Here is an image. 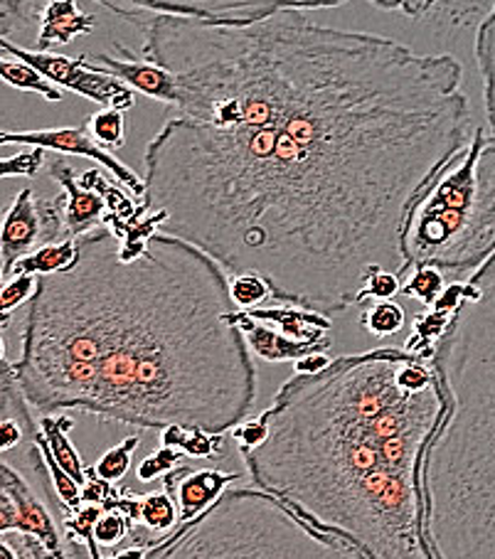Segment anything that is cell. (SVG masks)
Here are the masks:
<instances>
[{
    "label": "cell",
    "mask_w": 495,
    "mask_h": 559,
    "mask_svg": "<svg viewBox=\"0 0 495 559\" xmlns=\"http://www.w3.org/2000/svg\"><path fill=\"white\" fill-rule=\"evenodd\" d=\"M96 3L178 80V114L143 153L141 210L163 212V235L328 318L363 306L377 272L410 276V210L473 136L453 55L304 11L202 21Z\"/></svg>",
    "instance_id": "1"
},
{
    "label": "cell",
    "mask_w": 495,
    "mask_h": 559,
    "mask_svg": "<svg viewBox=\"0 0 495 559\" xmlns=\"http://www.w3.org/2000/svg\"><path fill=\"white\" fill-rule=\"evenodd\" d=\"M76 242L70 272L37 276L11 362L25 402L139 429L229 433L249 419L257 365L215 259L163 233L129 262L109 227Z\"/></svg>",
    "instance_id": "2"
},
{
    "label": "cell",
    "mask_w": 495,
    "mask_h": 559,
    "mask_svg": "<svg viewBox=\"0 0 495 559\" xmlns=\"http://www.w3.org/2000/svg\"><path fill=\"white\" fill-rule=\"evenodd\" d=\"M432 360L400 348L291 374L261 412L267 439L241 454L255 486L365 559H434L424 456L444 421Z\"/></svg>",
    "instance_id": "3"
},
{
    "label": "cell",
    "mask_w": 495,
    "mask_h": 559,
    "mask_svg": "<svg viewBox=\"0 0 495 559\" xmlns=\"http://www.w3.org/2000/svg\"><path fill=\"white\" fill-rule=\"evenodd\" d=\"M446 407L424 456L434 559H495V252L436 343Z\"/></svg>",
    "instance_id": "4"
},
{
    "label": "cell",
    "mask_w": 495,
    "mask_h": 559,
    "mask_svg": "<svg viewBox=\"0 0 495 559\" xmlns=\"http://www.w3.org/2000/svg\"><path fill=\"white\" fill-rule=\"evenodd\" d=\"M402 247L410 272L444 274L481 269L495 252V141L485 129L434 178L406 217Z\"/></svg>",
    "instance_id": "5"
},
{
    "label": "cell",
    "mask_w": 495,
    "mask_h": 559,
    "mask_svg": "<svg viewBox=\"0 0 495 559\" xmlns=\"http://www.w3.org/2000/svg\"><path fill=\"white\" fill-rule=\"evenodd\" d=\"M149 559H365L261 488H229Z\"/></svg>",
    "instance_id": "6"
},
{
    "label": "cell",
    "mask_w": 495,
    "mask_h": 559,
    "mask_svg": "<svg viewBox=\"0 0 495 559\" xmlns=\"http://www.w3.org/2000/svg\"><path fill=\"white\" fill-rule=\"evenodd\" d=\"M67 239L64 195L45 200L33 188L17 192L0 222V269L5 276L23 257Z\"/></svg>",
    "instance_id": "7"
},
{
    "label": "cell",
    "mask_w": 495,
    "mask_h": 559,
    "mask_svg": "<svg viewBox=\"0 0 495 559\" xmlns=\"http://www.w3.org/2000/svg\"><path fill=\"white\" fill-rule=\"evenodd\" d=\"M0 50L11 57H17V60H23L25 64H31L33 70L40 72L45 80L52 82L55 86H64V90L104 106V109L129 111L135 104V92L131 86H126L111 74L94 70L86 55L74 57L72 60V57L57 52L23 50V47L13 45V40H8L5 35H0Z\"/></svg>",
    "instance_id": "8"
},
{
    "label": "cell",
    "mask_w": 495,
    "mask_h": 559,
    "mask_svg": "<svg viewBox=\"0 0 495 559\" xmlns=\"http://www.w3.org/2000/svg\"><path fill=\"white\" fill-rule=\"evenodd\" d=\"M5 143H23V146L57 151L62 153V156L90 158L94 163H99L102 168L109 170L116 178V182L129 190L133 198L143 200V192H145L143 178L135 170H131V166H126V163L116 158L111 151L102 148L99 143L92 139L86 119L80 123V127H72V129H45V131H17V133L0 131V146H5Z\"/></svg>",
    "instance_id": "9"
},
{
    "label": "cell",
    "mask_w": 495,
    "mask_h": 559,
    "mask_svg": "<svg viewBox=\"0 0 495 559\" xmlns=\"http://www.w3.org/2000/svg\"><path fill=\"white\" fill-rule=\"evenodd\" d=\"M123 5L139 8L149 13H173L217 21V17H259L279 11H320V8H338L347 0H121Z\"/></svg>",
    "instance_id": "10"
},
{
    "label": "cell",
    "mask_w": 495,
    "mask_h": 559,
    "mask_svg": "<svg viewBox=\"0 0 495 559\" xmlns=\"http://www.w3.org/2000/svg\"><path fill=\"white\" fill-rule=\"evenodd\" d=\"M114 50L119 52V57L106 55V52L92 55L90 62L94 70L111 74L126 86H131L133 92H141L145 96H151V99L168 104L176 109L178 96H180L176 74L163 70V67L153 62H145L141 57H135L123 43H114Z\"/></svg>",
    "instance_id": "11"
},
{
    "label": "cell",
    "mask_w": 495,
    "mask_h": 559,
    "mask_svg": "<svg viewBox=\"0 0 495 559\" xmlns=\"http://www.w3.org/2000/svg\"><path fill=\"white\" fill-rule=\"evenodd\" d=\"M45 168L57 186L62 188L67 239H80L106 227V215H109V210H106L104 198L96 190L82 186L74 166H70L64 158H55L50 166Z\"/></svg>",
    "instance_id": "12"
},
{
    "label": "cell",
    "mask_w": 495,
    "mask_h": 559,
    "mask_svg": "<svg viewBox=\"0 0 495 559\" xmlns=\"http://www.w3.org/2000/svg\"><path fill=\"white\" fill-rule=\"evenodd\" d=\"M232 480H239V474H227L217 468H186L178 466L173 474L165 476V490L173 496L180 513V523L186 525L215 506L225 493Z\"/></svg>",
    "instance_id": "13"
},
{
    "label": "cell",
    "mask_w": 495,
    "mask_h": 559,
    "mask_svg": "<svg viewBox=\"0 0 495 559\" xmlns=\"http://www.w3.org/2000/svg\"><path fill=\"white\" fill-rule=\"evenodd\" d=\"M249 318H255V321L267 323L271 328H276L279 333H284L286 338L296 341V343H306V345H314L316 350L320 353H328L330 350V323L328 316H320L316 311H308V308H300V306H271V308H251L247 311Z\"/></svg>",
    "instance_id": "14"
},
{
    "label": "cell",
    "mask_w": 495,
    "mask_h": 559,
    "mask_svg": "<svg viewBox=\"0 0 495 559\" xmlns=\"http://www.w3.org/2000/svg\"><path fill=\"white\" fill-rule=\"evenodd\" d=\"M232 323H235L241 331V335H245L251 355H257V358L264 362H286V360L296 362L310 353H320L314 348V345L291 341L284 333H279L276 328L255 321V318L247 316V311L232 313Z\"/></svg>",
    "instance_id": "15"
},
{
    "label": "cell",
    "mask_w": 495,
    "mask_h": 559,
    "mask_svg": "<svg viewBox=\"0 0 495 559\" xmlns=\"http://www.w3.org/2000/svg\"><path fill=\"white\" fill-rule=\"evenodd\" d=\"M96 17L80 11L76 0H50L40 13L37 50L47 52L52 45H70L74 37L92 35Z\"/></svg>",
    "instance_id": "16"
},
{
    "label": "cell",
    "mask_w": 495,
    "mask_h": 559,
    "mask_svg": "<svg viewBox=\"0 0 495 559\" xmlns=\"http://www.w3.org/2000/svg\"><path fill=\"white\" fill-rule=\"evenodd\" d=\"M37 427H40V441L45 443V449L50 451L55 464L72 480H76V484L86 486L90 474H86L80 451H76L74 443L70 441V429L74 427V421L70 417H50V414H45V417L37 421Z\"/></svg>",
    "instance_id": "17"
},
{
    "label": "cell",
    "mask_w": 495,
    "mask_h": 559,
    "mask_svg": "<svg viewBox=\"0 0 495 559\" xmlns=\"http://www.w3.org/2000/svg\"><path fill=\"white\" fill-rule=\"evenodd\" d=\"M370 3L382 8V11L414 17V21L436 15L444 23H456L481 13L483 8L493 5L495 0H370Z\"/></svg>",
    "instance_id": "18"
},
{
    "label": "cell",
    "mask_w": 495,
    "mask_h": 559,
    "mask_svg": "<svg viewBox=\"0 0 495 559\" xmlns=\"http://www.w3.org/2000/svg\"><path fill=\"white\" fill-rule=\"evenodd\" d=\"M64 535H40L31 530L0 533V559H64Z\"/></svg>",
    "instance_id": "19"
},
{
    "label": "cell",
    "mask_w": 495,
    "mask_h": 559,
    "mask_svg": "<svg viewBox=\"0 0 495 559\" xmlns=\"http://www.w3.org/2000/svg\"><path fill=\"white\" fill-rule=\"evenodd\" d=\"M475 62H479L483 82L485 119H488L491 139L495 141V3L475 31Z\"/></svg>",
    "instance_id": "20"
},
{
    "label": "cell",
    "mask_w": 495,
    "mask_h": 559,
    "mask_svg": "<svg viewBox=\"0 0 495 559\" xmlns=\"http://www.w3.org/2000/svg\"><path fill=\"white\" fill-rule=\"evenodd\" d=\"M80 259V242L76 239H62V242L47 245L37 252L23 257L21 262L13 266V276H52L70 272Z\"/></svg>",
    "instance_id": "21"
},
{
    "label": "cell",
    "mask_w": 495,
    "mask_h": 559,
    "mask_svg": "<svg viewBox=\"0 0 495 559\" xmlns=\"http://www.w3.org/2000/svg\"><path fill=\"white\" fill-rule=\"evenodd\" d=\"M225 433H210L198 427H180V424H173V427L161 429V447L178 449L182 456L188 459H220L225 454Z\"/></svg>",
    "instance_id": "22"
},
{
    "label": "cell",
    "mask_w": 495,
    "mask_h": 559,
    "mask_svg": "<svg viewBox=\"0 0 495 559\" xmlns=\"http://www.w3.org/2000/svg\"><path fill=\"white\" fill-rule=\"evenodd\" d=\"M0 80H3L8 86H13V90H23V92H37L40 96H45L47 102H62V90L60 86H55L52 82H47L45 76L33 70L31 64H25L23 60H3L0 57Z\"/></svg>",
    "instance_id": "23"
},
{
    "label": "cell",
    "mask_w": 495,
    "mask_h": 559,
    "mask_svg": "<svg viewBox=\"0 0 495 559\" xmlns=\"http://www.w3.org/2000/svg\"><path fill=\"white\" fill-rule=\"evenodd\" d=\"M141 447V437L139 433H131V437H126L123 441L116 443V447H111L106 454L96 461V464L90 471L92 476H96L99 480H106V484L111 486H119L121 480L129 476L131 471V459L135 454V449Z\"/></svg>",
    "instance_id": "24"
},
{
    "label": "cell",
    "mask_w": 495,
    "mask_h": 559,
    "mask_svg": "<svg viewBox=\"0 0 495 559\" xmlns=\"http://www.w3.org/2000/svg\"><path fill=\"white\" fill-rule=\"evenodd\" d=\"M446 274L436 266H416L404 278L402 284V296L412 298V301H420L426 308L439 301V296L446 292Z\"/></svg>",
    "instance_id": "25"
},
{
    "label": "cell",
    "mask_w": 495,
    "mask_h": 559,
    "mask_svg": "<svg viewBox=\"0 0 495 559\" xmlns=\"http://www.w3.org/2000/svg\"><path fill=\"white\" fill-rule=\"evenodd\" d=\"M361 323L375 338H390L404 328L406 313L400 304H394V298L392 301H375L363 311Z\"/></svg>",
    "instance_id": "26"
},
{
    "label": "cell",
    "mask_w": 495,
    "mask_h": 559,
    "mask_svg": "<svg viewBox=\"0 0 495 559\" xmlns=\"http://www.w3.org/2000/svg\"><path fill=\"white\" fill-rule=\"evenodd\" d=\"M86 123H90L92 139L99 143L102 148H106V151L123 148V143H126L123 111L99 109V111H94L92 117H86Z\"/></svg>",
    "instance_id": "27"
},
{
    "label": "cell",
    "mask_w": 495,
    "mask_h": 559,
    "mask_svg": "<svg viewBox=\"0 0 495 559\" xmlns=\"http://www.w3.org/2000/svg\"><path fill=\"white\" fill-rule=\"evenodd\" d=\"M229 296L239 311H251L271 298V288L264 278L257 274H235L229 276Z\"/></svg>",
    "instance_id": "28"
},
{
    "label": "cell",
    "mask_w": 495,
    "mask_h": 559,
    "mask_svg": "<svg viewBox=\"0 0 495 559\" xmlns=\"http://www.w3.org/2000/svg\"><path fill=\"white\" fill-rule=\"evenodd\" d=\"M37 288V276H13L11 282L0 286V328L11 325L13 311H17L25 301H31Z\"/></svg>",
    "instance_id": "29"
},
{
    "label": "cell",
    "mask_w": 495,
    "mask_h": 559,
    "mask_svg": "<svg viewBox=\"0 0 495 559\" xmlns=\"http://www.w3.org/2000/svg\"><path fill=\"white\" fill-rule=\"evenodd\" d=\"M133 523L116 508H106L94 525V543L99 547H119L131 535Z\"/></svg>",
    "instance_id": "30"
},
{
    "label": "cell",
    "mask_w": 495,
    "mask_h": 559,
    "mask_svg": "<svg viewBox=\"0 0 495 559\" xmlns=\"http://www.w3.org/2000/svg\"><path fill=\"white\" fill-rule=\"evenodd\" d=\"M180 461H182V454L178 449L161 447L158 451H153V454L139 461V466H135V478H139L141 484H151V480L165 478L180 466Z\"/></svg>",
    "instance_id": "31"
},
{
    "label": "cell",
    "mask_w": 495,
    "mask_h": 559,
    "mask_svg": "<svg viewBox=\"0 0 495 559\" xmlns=\"http://www.w3.org/2000/svg\"><path fill=\"white\" fill-rule=\"evenodd\" d=\"M45 168V148L17 153L13 158H0V180L3 178H35Z\"/></svg>",
    "instance_id": "32"
},
{
    "label": "cell",
    "mask_w": 495,
    "mask_h": 559,
    "mask_svg": "<svg viewBox=\"0 0 495 559\" xmlns=\"http://www.w3.org/2000/svg\"><path fill=\"white\" fill-rule=\"evenodd\" d=\"M402 278L392 272H377L370 282H367L363 292V306L365 301H392V298L402 292Z\"/></svg>",
    "instance_id": "33"
},
{
    "label": "cell",
    "mask_w": 495,
    "mask_h": 559,
    "mask_svg": "<svg viewBox=\"0 0 495 559\" xmlns=\"http://www.w3.org/2000/svg\"><path fill=\"white\" fill-rule=\"evenodd\" d=\"M229 437L237 441L239 454H247V451L257 449L259 443H264L267 439V421L264 417H255V419H245L241 424H237L235 429L229 431Z\"/></svg>",
    "instance_id": "34"
},
{
    "label": "cell",
    "mask_w": 495,
    "mask_h": 559,
    "mask_svg": "<svg viewBox=\"0 0 495 559\" xmlns=\"http://www.w3.org/2000/svg\"><path fill=\"white\" fill-rule=\"evenodd\" d=\"M35 15V0H0V23L27 25Z\"/></svg>",
    "instance_id": "35"
},
{
    "label": "cell",
    "mask_w": 495,
    "mask_h": 559,
    "mask_svg": "<svg viewBox=\"0 0 495 559\" xmlns=\"http://www.w3.org/2000/svg\"><path fill=\"white\" fill-rule=\"evenodd\" d=\"M23 402V394L8 372L0 370V414L15 409Z\"/></svg>",
    "instance_id": "36"
},
{
    "label": "cell",
    "mask_w": 495,
    "mask_h": 559,
    "mask_svg": "<svg viewBox=\"0 0 495 559\" xmlns=\"http://www.w3.org/2000/svg\"><path fill=\"white\" fill-rule=\"evenodd\" d=\"M330 362H333V358H330L328 353H310L306 358L294 362V374H318L323 372Z\"/></svg>",
    "instance_id": "37"
},
{
    "label": "cell",
    "mask_w": 495,
    "mask_h": 559,
    "mask_svg": "<svg viewBox=\"0 0 495 559\" xmlns=\"http://www.w3.org/2000/svg\"><path fill=\"white\" fill-rule=\"evenodd\" d=\"M67 537V535H64ZM64 559H92L90 555V547H86L84 543H76V539L67 537V552H64Z\"/></svg>",
    "instance_id": "38"
},
{
    "label": "cell",
    "mask_w": 495,
    "mask_h": 559,
    "mask_svg": "<svg viewBox=\"0 0 495 559\" xmlns=\"http://www.w3.org/2000/svg\"><path fill=\"white\" fill-rule=\"evenodd\" d=\"M151 555V547H143V545H131L121 549V552H116L114 557L109 559H149Z\"/></svg>",
    "instance_id": "39"
},
{
    "label": "cell",
    "mask_w": 495,
    "mask_h": 559,
    "mask_svg": "<svg viewBox=\"0 0 495 559\" xmlns=\"http://www.w3.org/2000/svg\"><path fill=\"white\" fill-rule=\"evenodd\" d=\"M3 362H8L5 360V341H3V335H0V365Z\"/></svg>",
    "instance_id": "40"
},
{
    "label": "cell",
    "mask_w": 495,
    "mask_h": 559,
    "mask_svg": "<svg viewBox=\"0 0 495 559\" xmlns=\"http://www.w3.org/2000/svg\"><path fill=\"white\" fill-rule=\"evenodd\" d=\"M3 278H5V274H3V269H0V286H3L5 282H3Z\"/></svg>",
    "instance_id": "41"
}]
</instances>
